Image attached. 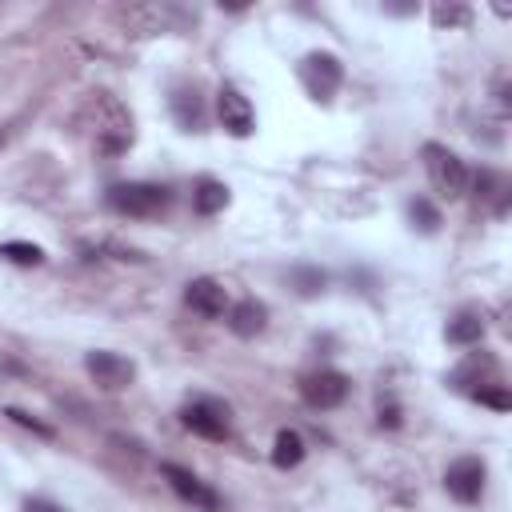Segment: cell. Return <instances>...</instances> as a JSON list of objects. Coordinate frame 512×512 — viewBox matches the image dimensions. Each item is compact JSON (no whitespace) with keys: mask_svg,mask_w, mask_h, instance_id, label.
Wrapping results in <instances>:
<instances>
[{"mask_svg":"<svg viewBox=\"0 0 512 512\" xmlns=\"http://www.w3.org/2000/svg\"><path fill=\"white\" fill-rule=\"evenodd\" d=\"M488 376H496V360L488 356V352H472L456 372H452V384L460 388V392H480V388H488V384H496V380H488Z\"/></svg>","mask_w":512,"mask_h":512,"instance_id":"obj_12","label":"cell"},{"mask_svg":"<svg viewBox=\"0 0 512 512\" xmlns=\"http://www.w3.org/2000/svg\"><path fill=\"white\" fill-rule=\"evenodd\" d=\"M184 304H188L192 312L216 320V316L228 312V288H224L220 280H212V276H196V280H188V288H184Z\"/></svg>","mask_w":512,"mask_h":512,"instance_id":"obj_11","label":"cell"},{"mask_svg":"<svg viewBox=\"0 0 512 512\" xmlns=\"http://www.w3.org/2000/svg\"><path fill=\"white\" fill-rule=\"evenodd\" d=\"M216 116H220V128L228 132V136H252L256 132V108H252V100L240 92V88H232V84H224L220 92H216Z\"/></svg>","mask_w":512,"mask_h":512,"instance_id":"obj_9","label":"cell"},{"mask_svg":"<svg viewBox=\"0 0 512 512\" xmlns=\"http://www.w3.org/2000/svg\"><path fill=\"white\" fill-rule=\"evenodd\" d=\"M300 396H304V404H308V408L328 412V408L344 404V396H348V376H344V372H336V368L308 372V376L300 380Z\"/></svg>","mask_w":512,"mask_h":512,"instance_id":"obj_10","label":"cell"},{"mask_svg":"<svg viewBox=\"0 0 512 512\" xmlns=\"http://www.w3.org/2000/svg\"><path fill=\"white\" fill-rule=\"evenodd\" d=\"M472 400H480V404H488V408H496V412H508V408H512V396H508L504 384H488V388L472 392Z\"/></svg>","mask_w":512,"mask_h":512,"instance_id":"obj_21","label":"cell"},{"mask_svg":"<svg viewBox=\"0 0 512 512\" xmlns=\"http://www.w3.org/2000/svg\"><path fill=\"white\" fill-rule=\"evenodd\" d=\"M228 404L216 400V396H196L180 408V424L192 432V436H204V440H228L232 432V420H228Z\"/></svg>","mask_w":512,"mask_h":512,"instance_id":"obj_3","label":"cell"},{"mask_svg":"<svg viewBox=\"0 0 512 512\" xmlns=\"http://www.w3.org/2000/svg\"><path fill=\"white\" fill-rule=\"evenodd\" d=\"M380 424L384 428H396L400 424V408L396 404H380Z\"/></svg>","mask_w":512,"mask_h":512,"instance_id":"obj_25","label":"cell"},{"mask_svg":"<svg viewBox=\"0 0 512 512\" xmlns=\"http://www.w3.org/2000/svg\"><path fill=\"white\" fill-rule=\"evenodd\" d=\"M300 80H304V88H308L312 100L328 104V100L336 96L340 80H344V64H340L332 52H308V56L300 60Z\"/></svg>","mask_w":512,"mask_h":512,"instance_id":"obj_4","label":"cell"},{"mask_svg":"<svg viewBox=\"0 0 512 512\" xmlns=\"http://www.w3.org/2000/svg\"><path fill=\"white\" fill-rule=\"evenodd\" d=\"M96 148L104 152H124L132 144V116L112 100V96H96Z\"/></svg>","mask_w":512,"mask_h":512,"instance_id":"obj_5","label":"cell"},{"mask_svg":"<svg viewBox=\"0 0 512 512\" xmlns=\"http://www.w3.org/2000/svg\"><path fill=\"white\" fill-rule=\"evenodd\" d=\"M168 104H172V116H176V124L184 132H196L204 124V100H200L196 84H176L172 96H168Z\"/></svg>","mask_w":512,"mask_h":512,"instance_id":"obj_13","label":"cell"},{"mask_svg":"<svg viewBox=\"0 0 512 512\" xmlns=\"http://www.w3.org/2000/svg\"><path fill=\"white\" fill-rule=\"evenodd\" d=\"M192 208H196L200 216L224 212V208H228V184H220V180H212V176L196 180V188H192Z\"/></svg>","mask_w":512,"mask_h":512,"instance_id":"obj_16","label":"cell"},{"mask_svg":"<svg viewBox=\"0 0 512 512\" xmlns=\"http://www.w3.org/2000/svg\"><path fill=\"white\" fill-rule=\"evenodd\" d=\"M84 368L96 380V388H104V392H124L136 380V364L128 356H120V352H108V348L88 352L84 356Z\"/></svg>","mask_w":512,"mask_h":512,"instance_id":"obj_8","label":"cell"},{"mask_svg":"<svg viewBox=\"0 0 512 512\" xmlns=\"http://www.w3.org/2000/svg\"><path fill=\"white\" fill-rule=\"evenodd\" d=\"M0 256L12 260V264H24V268L44 264V248L40 244H28V240H4L0 244Z\"/></svg>","mask_w":512,"mask_h":512,"instance_id":"obj_18","label":"cell"},{"mask_svg":"<svg viewBox=\"0 0 512 512\" xmlns=\"http://www.w3.org/2000/svg\"><path fill=\"white\" fill-rule=\"evenodd\" d=\"M168 188L164 184H152V180H124V184H112L108 188V208L120 212V216H132V220H148V216H160L168 208Z\"/></svg>","mask_w":512,"mask_h":512,"instance_id":"obj_1","label":"cell"},{"mask_svg":"<svg viewBox=\"0 0 512 512\" xmlns=\"http://www.w3.org/2000/svg\"><path fill=\"white\" fill-rule=\"evenodd\" d=\"M160 476L168 480V488L184 500V504H192L196 512H220L224 508V500H220V492L216 488H208L192 468H180V464H160Z\"/></svg>","mask_w":512,"mask_h":512,"instance_id":"obj_7","label":"cell"},{"mask_svg":"<svg viewBox=\"0 0 512 512\" xmlns=\"http://www.w3.org/2000/svg\"><path fill=\"white\" fill-rule=\"evenodd\" d=\"M304 460V436L296 428H280L272 440V464L276 468H296Z\"/></svg>","mask_w":512,"mask_h":512,"instance_id":"obj_17","label":"cell"},{"mask_svg":"<svg viewBox=\"0 0 512 512\" xmlns=\"http://www.w3.org/2000/svg\"><path fill=\"white\" fill-rule=\"evenodd\" d=\"M432 20L444 28V24H468V8H460V4H440V8H432Z\"/></svg>","mask_w":512,"mask_h":512,"instance_id":"obj_22","label":"cell"},{"mask_svg":"<svg viewBox=\"0 0 512 512\" xmlns=\"http://www.w3.org/2000/svg\"><path fill=\"white\" fill-rule=\"evenodd\" d=\"M484 316L476 312V308H464V312H456L452 320H448V328H444V340L448 344H456V348H468V344H480L484 340Z\"/></svg>","mask_w":512,"mask_h":512,"instance_id":"obj_15","label":"cell"},{"mask_svg":"<svg viewBox=\"0 0 512 512\" xmlns=\"http://www.w3.org/2000/svg\"><path fill=\"white\" fill-rule=\"evenodd\" d=\"M292 284H296L300 296H316V292H324L328 276L320 268H292Z\"/></svg>","mask_w":512,"mask_h":512,"instance_id":"obj_20","label":"cell"},{"mask_svg":"<svg viewBox=\"0 0 512 512\" xmlns=\"http://www.w3.org/2000/svg\"><path fill=\"white\" fill-rule=\"evenodd\" d=\"M420 156H424V172H428L432 188H436L444 200H460V196L468 192L472 176H468L464 160H460L452 148H444V144H424Z\"/></svg>","mask_w":512,"mask_h":512,"instance_id":"obj_2","label":"cell"},{"mask_svg":"<svg viewBox=\"0 0 512 512\" xmlns=\"http://www.w3.org/2000/svg\"><path fill=\"white\" fill-rule=\"evenodd\" d=\"M264 324H268V308L260 300H236V304H228V328L236 336L252 340V336L264 332Z\"/></svg>","mask_w":512,"mask_h":512,"instance_id":"obj_14","label":"cell"},{"mask_svg":"<svg viewBox=\"0 0 512 512\" xmlns=\"http://www.w3.org/2000/svg\"><path fill=\"white\" fill-rule=\"evenodd\" d=\"M24 512H64L56 500H44V496H28L24 500Z\"/></svg>","mask_w":512,"mask_h":512,"instance_id":"obj_24","label":"cell"},{"mask_svg":"<svg viewBox=\"0 0 512 512\" xmlns=\"http://www.w3.org/2000/svg\"><path fill=\"white\" fill-rule=\"evenodd\" d=\"M4 416H12L16 424H24V428H32L36 436H52V428H48V424H40V420H32V416H28V412H20V408H8Z\"/></svg>","mask_w":512,"mask_h":512,"instance_id":"obj_23","label":"cell"},{"mask_svg":"<svg viewBox=\"0 0 512 512\" xmlns=\"http://www.w3.org/2000/svg\"><path fill=\"white\" fill-rule=\"evenodd\" d=\"M408 220H412V228H420V232H436V228H440V208H436L432 200L416 196V200H408Z\"/></svg>","mask_w":512,"mask_h":512,"instance_id":"obj_19","label":"cell"},{"mask_svg":"<svg viewBox=\"0 0 512 512\" xmlns=\"http://www.w3.org/2000/svg\"><path fill=\"white\" fill-rule=\"evenodd\" d=\"M484 484H488V468L480 456H460L444 468V492L460 504H476L484 496Z\"/></svg>","mask_w":512,"mask_h":512,"instance_id":"obj_6","label":"cell"}]
</instances>
